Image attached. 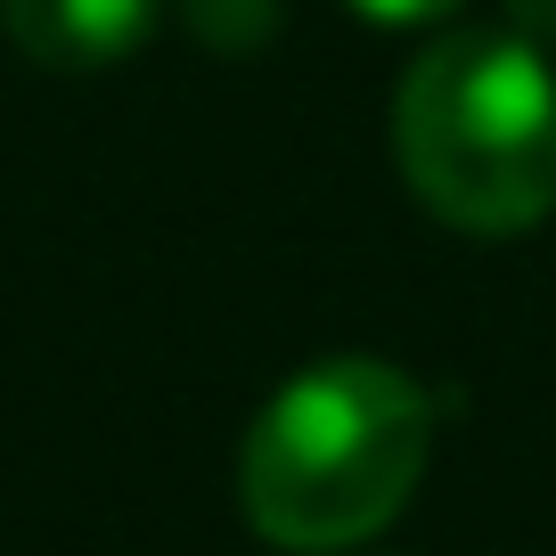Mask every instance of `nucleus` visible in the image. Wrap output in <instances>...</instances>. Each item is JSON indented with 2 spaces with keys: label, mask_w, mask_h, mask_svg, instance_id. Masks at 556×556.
Wrapping results in <instances>:
<instances>
[{
  "label": "nucleus",
  "mask_w": 556,
  "mask_h": 556,
  "mask_svg": "<svg viewBox=\"0 0 556 556\" xmlns=\"http://www.w3.org/2000/svg\"><path fill=\"white\" fill-rule=\"evenodd\" d=\"M434 451V401L409 368L344 352L287 377L238 451V500L270 548L336 556L409 507Z\"/></svg>",
  "instance_id": "nucleus-1"
},
{
  "label": "nucleus",
  "mask_w": 556,
  "mask_h": 556,
  "mask_svg": "<svg viewBox=\"0 0 556 556\" xmlns=\"http://www.w3.org/2000/svg\"><path fill=\"white\" fill-rule=\"evenodd\" d=\"M393 164L434 222L516 238L556 205V74L516 25H451L393 90Z\"/></svg>",
  "instance_id": "nucleus-2"
},
{
  "label": "nucleus",
  "mask_w": 556,
  "mask_h": 556,
  "mask_svg": "<svg viewBox=\"0 0 556 556\" xmlns=\"http://www.w3.org/2000/svg\"><path fill=\"white\" fill-rule=\"evenodd\" d=\"M0 34L50 74H106L156 34V0H0Z\"/></svg>",
  "instance_id": "nucleus-3"
},
{
  "label": "nucleus",
  "mask_w": 556,
  "mask_h": 556,
  "mask_svg": "<svg viewBox=\"0 0 556 556\" xmlns=\"http://www.w3.org/2000/svg\"><path fill=\"white\" fill-rule=\"evenodd\" d=\"M180 17H189V34L205 41V50H262V41L278 34V0H180Z\"/></svg>",
  "instance_id": "nucleus-4"
},
{
  "label": "nucleus",
  "mask_w": 556,
  "mask_h": 556,
  "mask_svg": "<svg viewBox=\"0 0 556 556\" xmlns=\"http://www.w3.org/2000/svg\"><path fill=\"white\" fill-rule=\"evenodd\" d=\"M368 25H442L458 17V0H352Z\"/></svg>",
  "instance_id": "nucleus-5"
},
{
  "label": "nucleus",
  "mask_w": 556,
  "mask_h": 556,
  "mask_svg": "<svg viewBox=\"0 0 556 556\" xmlns=\"http://www.w3.org/2000/svg\"><path fill=\"white\" fill-rule=\"evenodd\" d=\"M507 25L540 50H556V0H507Z\"/></svg>",
  "instance_id": "nucleus-6"
}]
</instances>
